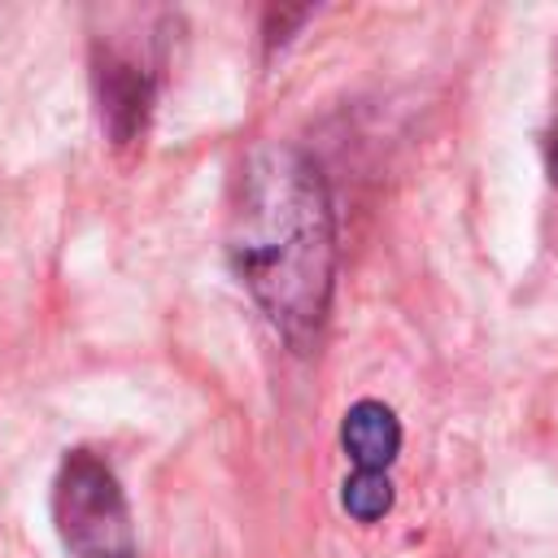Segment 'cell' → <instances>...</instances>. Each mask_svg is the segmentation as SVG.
<instances>
[{"mask_svg":"<svg viewBox=\"0 0 558 558\" xmlns=\"http://www.w3.org/2000/svg\"><path fill=\"white\" fill-rule=\"evenodd\" d=\"M227 253L266 318L305 344L331 301L336 222L318 170L296 148H257L235 187Z\"/></svg>","mask_w":558,"mask_h":558,"instance_id":"obj_1","label":"cell"},{"mask_svg":"<svg viewBox=\"0 0 558 558\" xmlns=\"http://www.w3.org/2000/svg\"><path fill=\"white\" fill-rule=\"evenodd\" d=\"M52 519L70 558H135V527L113 466L74 449L52 484Z\"/></svg>","mask_w":558,"mask_h":558,"instance_id":"obj_2","label":"cell"},{"mask_svg":"<svg viewBox=\"0 0 558 558\" xmlns=\"http://www.w3.org/2000/svg\"><path fill=\"white\" fill-rule=\"evenodd\" d=\"M96 92H100V113L113 131L118 144L135 140V131L148 118V100H153V78L144 70V61L126 57V52H105L96 61Z\"/></svg>","mask_w":558,"mask_h":558,"instance_id":"obj_3","label":"cell"},{"mask_svg":"<svg viewBox=\"0 0 558 558\" xmlns=\"http://www.w3.org/2000/svg\"><path fill=\"white\" fill-rule=\"evenodd\" d=\"M340 445L353 458V471H388L401 449L397 414L384 401H357L340 423Z\"/></svg>","mask_w":558,"mask_h":558,"instance_id":"obj_4","label":"cell"},{"mask_svg":"<svg viewBox=\"0 0 558 558\" xmlns=\"http://www.w3.org/2000/svg\"><path fill=\"white\" fill-rule=\"evenodd\" d=\"M340 497H344V510L353 519L375 523V519H384L392 510V480H388V471H353L344 480Z\"/></svg>","mask_w":558,"mask_h":558,"instance_id":"obj_5","label":"cell"},{"mask_svg":"<svg viewBox=\"0 0 558 558\" xmlns=\"http://www.w3.org/2000/svg\"><path fill=\"white\" fill-rule=\"evenodd\" d=\"M545 170H549V183L558 187V105H554V118L545 131Z\"/></svg>","mask_w":558,"mask_h":558,"instance_id":"obj_6","label":"cell"}]
</instances>
